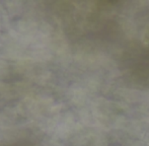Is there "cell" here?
<instances>
[{"mask_svg":"<svg viewBox=\"0 0 149 146\" xmlns=\"http://www.w3.org/2000/svg\"><path fill=\"white\" fill-rule=\"evenodd\" d=\"M8 146H33V145L29 142H26V141H19V142L13 143V144H10Z\"/></svg>","mask_w":149,"mask_h":146,"instance_id":"1","label":"cell"}]
</instances>
